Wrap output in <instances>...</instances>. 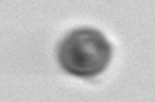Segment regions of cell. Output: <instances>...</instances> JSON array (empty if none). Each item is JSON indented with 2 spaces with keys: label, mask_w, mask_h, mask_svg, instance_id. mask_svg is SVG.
Wrapping results in <instances>:
<instances>
[{
  "label": "cell",
  "mask_w": 155,
  "mask_h": 102,
  "mask_svg": "<svg viewBox=\"0 0 155 102\" xmlns=\"http://www.w3.org/2000/svg\"><path fill=\"white\" fill-rule=\"evenodd\" d=\"M111 48L106 37L94 28H79L71 32L58 49L60 65L69 74L92 77L106 69Z\"/></svg>",
  "instance_id": "6da1fadb"
}]
</instances>
